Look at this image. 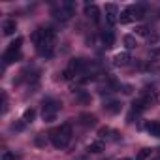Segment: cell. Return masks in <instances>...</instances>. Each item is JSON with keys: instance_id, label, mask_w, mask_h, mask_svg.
Listing matches in <instances>:
<instances>
[{"instance_id": "cell-1", "label": "cell", "mask_w": 160, "mask_h": 160, "mask_svg": "<svg viewBox=\"0 0 160 160\" xmlns=\"http://www.w3.org/2000/svg\"><path fill=\"white\" fill-rule=\"evenodd\" d=\"M55 43H57V32L53 28H43V40L40 45H36V51L42 58H51L55 55Z\"/></svg>"}, {"instance_id": "cell-2", "label": "cell", "mask_w": 160, "mask_h": 160, "mask_svg": "<svg viewBox=\"0 0 160 160\" xmlns=\"http://www.w3.org/2000/svg\"><path fill=\"white\" fill-rule=\"evenodd\" d=\"M49 138H51V143H53L57 149L68 147V143H70V139H72V126H70V122H64V124H60L58 128L51 130V132H49Z\"/></svg>"}, {"instance_id": "cell-3", "label": "cell", "mask_w": 160, "mask_h": 160, "mask_svg": "<svg viewBox=\"0 0 160 160\" xmlns=\"http://www.w3.org/2000/svg\"><path fill=\"white\" fill-rule=\"evenodd\" d=\"M21 45H23V38H21V36L15 38V40L8 45V49H6L4 55H2L4 64H12V62H17V60L23 58V55H21Z\"/></svg>"}, {"instance_id": "cell-4", "label": "cell", "mask_w": 160, "mask_h": 160, "mask_svg": "<svg viewBox=\"0 0 160 160\" xmlns=\"http://www.w3.org/2000/svg\"><path fill=\"white\" fill-rule=\"evenodd\" d=\"M58 109H60V102H57L53 98L43 100V104H42V117H43V121L45 122H53L57 119Z\"/></svg>"}, {"instance_id": "cell-5", "label": "cell", "mask_w": 160, "mask_h": 160, "mask_svg": "<svg viewBox=\"0 0 160 160\" xmlns=\"http://www.w3.org/2000/svg\"><path fill=\"white\" fill-rule=\"evenodd\" d=\"M53 13H55L57 19L66 21V19H70V17L73 15V4L70 2V0H66V2H60V6L53 10Z\"/></svg>"}, {"instance_id": "cell-6", "label": "cell", "mask_w": 160, "mask_h": 160, "mask_svg": "<svg viewBox=\"0 0 160 160\" xmlns=\"http://www.w3.org/2000/svg\"><path fill=\"white\" fill-rule=\"evenodd\" d=\"M68 70H70L72 73H75V77H77L79 73H87V70H89V62H87L85 58H73V60H70Z\"/></svg>"}, {"instance_id": "cell-7", "label": "cell", "mask_w": 160, "mask_h": 160, "mask_svg": "<svg viewBox=\"0 0 160 160\" xmlns=\"http://www.w3.org/2000/svg\"><path fill=\"white\" fill-rule=\"evenodd\" d=\"M139 98H141L149 108H151V106H154V104H158V92H156L154 89H149V87H145V89L141 91Z\"/></svg>"}, {"instance_id": "cell-8", "label": "cell", "mask_w": 160, "mask_h": 160, "mask_svg": "<svg viewBox=\"0 0 160 160\" xmlns=\"http://www.w3.org/2000/svg\"><path fill=\"white\" fill-rule=\"evenodd\" d=\"M119 8L115 6V4H106V21L109 23V25H115V23H119Z\"/></svg>"}, {"instance_id": "cell-9", "label": "cell", "mask_w": 160, "mask_h": 160, "mask_svg": "<svg viewBox=\"0 0 160 160\" xmlns=\"http://www.w3.org/2000/svg\"><path fill=\"white\" fill-rule=\"evenodd\" d=\"M85 15L89 17V19H92L94 23H98L100 21V10L96 8V4H85Z\"/></svg>"}, {"instance_id": "cell-10", "label": "cell", "mask_w": 160, "mask_h": 160, "mask_svg": "<svg viewBox=\"0 0 160 160\" xmlns=\"http://www.w3.org/2000/svg\"><path fill=\"white\" fill-rule=\"evenodd\" d=\"M104 109H106V113H109V115H117V113H121L122 104L117 102V100H109V102L104 104Z\"/></svg>"}, {"instance_id": "cell-11", "label": "cell", "mask_w": 160, "mask_h": 160, "mask_svg": "<svg viewBox=\"0 0 160 160\" xmlns=\"http://www.w3.org/2000/svg\"><path fill=\"white\" fill-rule=\"evenodd\" d=\"M130 60H132V57H130V53H126V51L117 53V55L113 57V64H115V66H126V64H130Z\"/></svg>"}, {"instance_id": "cell-12", "label": "cell", "mask_w": 160, "mask_h": 160, "mask_svg": "<svg viewBox=\"0 0 160 160\" xmlns=\"http://www.w3.org/2000/svg\"><path fill=\"white\" fill-rule=\"evenodd\" d=\"M102 43H104L106 47H111V45L115 43V34H113V30H104V32H102Z\"/></svg>"}, {"instance_id": "cell-13", "label": "cell", "mask_w": 160, "mask_h": 160, "mask_svg": "<svg viewBox=\"0 0 160 160\" xmlns=\"http://www.w3.org/2000/svg\"><path fill=\"white\" fill-rule=\"evenodd\" d=\"M147 108H149V106H147V104H145V102H143L141 98H136V100L132 102V111H134L136 115H139V113H143V111H145Z\"/></svg>"}, {"instance_id": "cell-14", "label": "cell", "mask_w": 160, "mask_h": 160, "mask_svg": "<svg viewBox=\"0 0 160 160\" xmlns=\"http://www.w3.org/2000/svg\"><path fill=\"white\" fill-rule=\"evenodd\" d=\"M130 12H132V17L134 19H143L145 17V6H141V4L130 6Z\"/></svg>"}, {"instance_id": "cell-15", "label": "cell", "mask_w": 160, "mask_h": 160, "mask_svg": "<svg viewBox=\"0 0 160 160\" xmlns=\"http://www.w3.org/2000/svg\"><path fill=\"white\" fill-rule=\"evenodd\" d=\"M147 132H149L151 136H154V138H160V122H158V121L147 122Z\"/></svg>"}, {"instance_id": "cell-16", "label": "cell", "mask_w": 160, "mask_h": 160, "mask_svg": "<svg viewBox=\"0 0 160 160\" xmlns=\"http://www.w3.org/2000/svg\"><path fill=\"white\" fill-rule=\"evenodd\" d=\"M79 121H81L83 126H96V117L89 115V113H83L81 117H79Z\"/></svg>"}, {"instance_id": "cell-17", "label": "cell", "mask_w": 160, "mask_h": 160, "mask_svg": "<svg viewBox=\"0 0 160 160\" xmlns=\"http://www.w3.org/2000/svg\"><path fill=\"white\" fill-rule=\"evenodd\" d=\"M87 151H89V152H94V154L102 152V151H104V141H102V139H98V141H92V143H89Z\"/></svg>"}, {"instance_id": "cell-18", "label": "cell", "mask_w": 160, "mask_h": 160, "mask_svg": "<svg viewBox=\"0 0 160 160\" xmlns=\"http://www.w3.org/2000/svg\"><path fill=\"white\" fill-rule=\"evenodd\" d=\"M132 21H134L132 12H130V8H126V10L119 15V23H121V25H128V23H132Z\"/></svg>"}, {"instance_id": "cell-19", "label": "cell", "mask_w": 160, "mask_h": 160, "mask_svg": "<svg viewBox=\"0 0 160 160\" xmlns=\"http://www.w3.org/2000/svg\"><path fill=\"white\" fill-rule=\"evenodd\" d=\"M2 30H4V34H6V36H12V34L17 30V25H15V21H13V19L6 21V23H4V27H2Z\"/></svg>"}, {"instance_id": "cell-20", "label": "cell", "mask_w": 160, "mask_h": 160, "mask_svg": "<svg viewBox=\"0 0 160 160\" xmlns=\"http://www.w3.org/2000/svg\"><path fill=\"white\" fill-rule=\"evenodd\" d=\"M73 92L77 94V100H79V102H83V104L91 102V94H87L85 91H81V89H73Z\"/></svg>"}, {"instance_id": "cell-21", "label": "cell", "mask_w": 160, "mask_h": 160, "mask_svg": "<svg viewBox=\"0 0 160 160\" xmlns=\"http://www.w3.org/2000/svg\"><path fill=\"white\" fill-rule=\"evenodd\" d=\"M30 38H32V42H34L36 45H40V43H42V40H43V28H36V30L32 32V36H30Z\"/></svg>"}, {"instance_id": "cell-22", "label": "cell", "mask_w": 160, "mask_h": 160, "mask_svg": "<svg viewBox=\"0 0 160 160\" xmlns=\"http://www.w3.org/2000/svg\"><path fill=\"white\" fill-rule=\"evenodd\" d=\"M34 119H36V111H34L32 108L25 109V113H23V121H25V122H32Z\"/></svg>"}, {"instance_id": "cell-23", "label": "cell", "mask_w": 160, "mask_h": 160, "mask_svg": "<svg viewBox=\"0 0 160 160\" xmlns=\"http://www.w3.org/2000/svg\"><path fill=\"white\" fill-rule=\"evenodd\" d=\"M124 45H126V49H134L136 45H138V42H136V38L134 36H124Z\"/></svg>"}, {"instance_id": "cell-24", "label": "cell", "mask_w": 160, "mask_h": 160, "mask_svg": "<svg viewBox=\"0 0 160 160\" xmlns=\"http://www.w3.org/2000/svg\"><path fill=\"white\" fill-rule=\"evenodd\" d=\"M136 34H139V36H145V38H147V36L151 34V30H149V27H143V25H141V27H138V28H136Z\"/></svg>"}, {"instance_id": "cell-25", "label": "cell", "mask_w": 160, "mask_h": 160, "mask_svg": "<svg viewBox=\"0 0 160 160\" xmlns=\"http://www.w3.org/2000/svg\"><path fill=\"white\" fill-rule=\"evenodd\" d=\"M149 154H151V149H141L136 160H147V158H149Z\"/></svg>"}, {"instance_id": "cell-26", "label": "cell", "mask_w": 160, "mask_h": 160, "mask_svg": "<svg viewBox=\"0 0 160 160\" xmlns=\"http://www.w3.org/2000/svg\"><path fill=\"white\" fill-rule=\"evenodd\" d=\"M147 42H149L151 45H156V43H158V34H154V32H151V34L147 36Z\"/></svg>"}, {"instance_id": "cell-27", "label": "cell", "mask_w": 160, "mask_h": 160, "mask_svg": "<svg viewBox=\"0 0 160 160\" xmlns=\"http://www.w3.org/2000/svg\"><path fill=\"white\" fill-rule=\"evenodd\" d=\"M2 160H17V156H15L12 151H4V154H2Z\"/></svg>"}, {"instance_id": "cell-28", "label": "cell", "mask_w": 160, "mask_h": 160, "mask_svg": "<svg viewBox=\"0 0 160 160\" xmlns=\"http://www.w3.org/2000/svg\"><path fill=\"white\" fill-rule=\"evenodd\" d=\"M73 77H75V73H72V72H70L68 68H66V70L62 72V79H66V81H70V79H73Z\"/></svg>"}, {"instance_id": "cell-29", "label": "cell", "mask_w": 160, "mask_h": 160, "mask_svg": "<svg viewBox=\"0 0 160 160\" xmlns=\"http://www.w3.org/2000/svg\"><path fill=\"white\" fill-rule=\"evenodd\" d=\"M151 57L152 58H160V47H152L151 49Z\"/></svg>"}, {"instance_id": "cell-30", "label": "cell", "mask_w": 160, "mask_h": 160, "mask_svg": "<svg viewBox=\"0 0 160 160\" xmlns=\"http://www.w3.org/2000/svg\"><path fill=\"white\" fill-rule=\"evenodd\" d=\"M25 128V121L23 122H17V124H12V130H17V132H21Z\"/></svg>"}, {"instance_id": "cell-31", "label": "cell", "mask_w": 160, "mask_h": 160, "mask_svg": "<svg viewBox=\"0 0 160 160\" xmlns=\"http://www.w3.org/2000/svg\"><path fill=\"white\" fill-rule=\"evenodd\" d=\"M122 89H124V91H122L124 94H130V92H132V87H130V85H124Z\"/></svg>"}, {"instance_id": "cell-32", "label": "cell", "mask_w": 160, "mask_h": 160, "mask_svg": "<svg viewBox=\"0 0 160 160\" xmlns=\"http://www.w3.org/2000/svg\"><path fill=\"white\" fill-rule=\"evenodd\" d=\"M122 160H132V158H122Z\"/></svg>"}, {"instance_id": "cell-33", "label": "cell", "mask_w": 160, "mask_h": 160, "mask_svg": "<svg viewBox=\"0 0 160 160\" xmlns=\"http://www.w3.org/2000/svg\"><path fill=\"white\" fill-rule=\"evenodd\" d=\"M77 160H85V158H77Z\"/></svg>"}, {"instance_id": "cell-34", "label": "cell", "mask_w": 160, "mask_h": 160, "mask_svg": "<svg viewBox=\"0 0 160 160\" xmlns=\"http://www.w3.org/2000/svg\"><path fill=\"white\" fill-rule=\"evenodd\" d=\"M152 160H160V158H152Z\"/></svg>"}]
</instances>
